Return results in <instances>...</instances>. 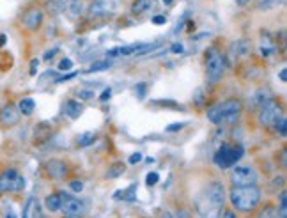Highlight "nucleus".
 I'll return each mask as SVG.
<instances>
[{"instance_id": "2eb2a0df", "label": "nucleus", "mask_w": 287, "mask_h": 218, "mask_svg": "<svg viewBox=\"0 0 287 218\" xmlns=\"http://www.w3.org/2000/svg\"><path fill=\"white\" fill-rule=\"evenodd\" d=\"M108 11H110V5L106 0H94L89 7V12L93 16H103V14H106Z\"/></svg>"}, {"instance_id": "6e6552de", "label": "nucleus", "mask_w": 287, "mask_h": 218, "mask_svg": "<svg viewBox=\"0 0 287 218\" xmlns=\"http://www.w3.org/2000/svg\"><path fill=\"white\" fill-rule=\"evenodd\" d=\"M204 197H206V202L209 204L207 210H218V208H223V201H225V188H223L222 183L213 181L207 185Z\"/></svg>"}, {"instance_id": "cd10ccee", "label": "nucleus", "mask_w": 287, "mask_h": 218, "mask_svg": "<svg viewBox=\"0 0 287 218\" xmlns=\"http://www.w3.org/2000/svg\"><path fill=\"white\" fill-rule=\"evenodd\" d=\"M71 68H73V61H71V59H62L61 64H59L61 71H69Z\"/></svg>"}, {"instance_id": "6ab92c4d", "label": "nucleus", "mask_w": 287, "mask_h": 218, "mask_svg": "<svg viewBox=\"0 0 287 218\" xmlns=\"http://www.w3.org/2000/svg\"><path fill=\"white\" fill-rule=\"evenodd\" d=\"M135 192H137V185H131L130 188H126V190L117 192V194H115V199H122V201H130V202H133L135 199H137Z\"/></svg>"}, {"instance_id": "7ed1b4c3", "label": "nucleus", "mask_w": 287, "mask_h": 218, "mask_svg": "<svg viewBox=\"0 0 287 218\" xmlns=\"http://www.w3.org/2000/svg\"><path fill=\"white\" fill-rule=\"evenodd\" d=\"M227 68V61H225V55L220 52L218 48H209L206 53V73H207V78L211 82H218L220 78L223 77Z\"/></svg>"}, {"instance_id": "ddd939ff", "label": "nucleus", "mask_w": 287, "mask_h": 218, "mask_svg": "<svg viewBox=\"0 0 287 218\" xmlns=\"http://www.w3.org/2000/svg\"><path fill=\"white\" fill-rule=\"evenodd\" d=\"M64 112H66L68 117L78 119L82 115V112H84V105H82L80 101H77V100H69V101H66Z\"/></svg>"}, {"instance_id": "f704fd0d", "label": "nucleus", "mask_w": 287, "mask_h": 218, "mask_svg": "<svg viewBox=\"0 0 287 218\" xmlns=\"http://www.w3.org/2000/svg\"><path fill=\"white\" fill-rule=\"evenodd\" d=\"M57 52H59V50H57V48H53V50H48V52L45 53V57H43V59H45V61H50V59H53V57L57 55Z\"/></svg>"}, {"instance_id": "0eeeda50", "label": "nucleus", "mask_w": 287, "mask_h": 218, "mask_svg": "<svg viewBox=\"0 0 287 218\" xmlns=\"http://www.w3.org/2000/svg\"><path fill=\"white\" fill-rule=\"evenodd\" d=\"M282 113V107L277 100L270 98L259 107V122L263 126H270L275 122V119Z\"/></svg>"}, {"instance_id": "c756f323", "label": "nucleus", "mask_w": 287, "mask_h": 218, "mask_svg": "<svg viewBox=\"0 0 287 218\" xmlns=\"http://www.w3.org/2000/svg\"><path fill=\"white\" fill-rule=\"evenodd\" d=\"M69 186H71V190H73V192H82V190H84V183H82V181H71V183H69Z\"/></svg>"}, {"instance_id": "f3484780", "label": "nucleus", "mask_w": 287, "mask_h": 218, "mask_svg": "<svg viewBox=\"0 0 287 218\" xmlns=\"http://www.w3.org/2000/svg\"><path fill=\"white\" fill-rule=\"evenodd\" d=\"M151 5H153V0H135L133 5H131V12L133 14H142L147 9H151Z\"/></svg>"}, {"instance_id": "4468645a", "label": "nucleus", "mask_w": 287, "mask_h": 218, "mask_svg": "<svg viewBox=\"0 0 287 218\" xmlns=\"http://www.w3.org/2000/svg\"><path fill=\"white\" fill-rule=\"evenodd\" d=\"M45 206H46V210L52 211V213H55V211L61 210V206H62V192H57V194L48 195V197L45 199Z\"/></svg>"}, {"instance_id": "dca6fc26", "label": "nucleus", "mask_w": 287, "mask_h": 218, "mask_svg": "<svg viewBox=\"0 0 287 218\" xmlns=\"http://www.w3.org/2000/svg\"><path fill=\"white\" fill-rule=\"evenodd\" d=\"M34 109H36V101H34L32 98H23V100L20 101V105H18V110H20L23 115H30V113L34 112Z\"/></svg>"}, {"instance_id": "aec40b11", "label": "nucleus", "mask_w": 287, "mask_h": 218, "mask_svg": "<svg viewBox=\"0 0 287 218\" xmlns=\"http://www.w3.org/2000/svg\"><path fill=\"white\" fill-rule=\"evenodd\" d=\"M112 68V61H108V59H105V61H96L93 66H91L89 69H87V73H97V71H106V69Z\"/></svg>"}, {"instance_id": "9d476101", "label": "nucleus", "mask_w": 287, "mask_h": 218, "mask_svg": "<svg viewBox=\"0 0 287 218\" xmlns=\"http://www.w3.org/2000/svg\"><path fill=\"white\" fill-rule=\"evenodd\" d=\"M61 210L64 211V215H68V217H78V215L84 213V202H80L78 199L71 197V195L62 194Z\"/></svg>"}, {"instance_id": "4c0bfd02", "label": "nucleus", "mask_w": 287, "mask_h": 218, "mask_svg": "<svg viewBox=\"0 0 287 218\" xmlns=\"http://www.w3.org/2000/svg\"><path fill=\"white\" fill-rule=\"evenodd\" d=\"M153 23L163 25V23H167V18H165V16H154V18H153Z\"/></svg>"}, {"instance_id": "ea45409f", "label": "nucleus", "mask_w": 287, "mask_h": 218, "mask_svg": "<svg viewBox=\"0 0 287 218\" xmlns=\"http://www.w3.org/2000/svg\"><path fill=\"white\" fill-rule=\"evenodd\" d=\"M280 162H282V167H287V153L286 151H282V160H280Z\"/></svg>"}, {"instance_id": "473e14b6", "label": "nucleus", "mask_w": 287, "mask_h": 218, "mask_svg": "<svg viewBox=\"0 0 287 218\" xmlns=\"http://www.w3.org/2000/svg\"><path fill=\"white\" fill-rule=\"evenodd\" d=\"M169 52H172V53H181V52H183V45H181V43H174V45L170 46Z\"/></svg>"}, {"instance_id": "37998d69", "label": "nucleus", "mask_w": 287, "mask_h": 218, "mask_svg": "<svg viewBox=\"0 0 287 218\" xmlns=\"http://www.w3.org/2000/svg\"><path fill=\"white\" fill-rule=\"evenodd\" d=\"M4 43H5V36H0V46L4 45Z\"/></svg>"}, {"instance_id": "f8f14e48", "label": "nucleus", "mask_w": 287, "mask_h": 218, "mask_svg": "<svg viewBox=\"0 0 287 218\" xmlns=\"http://www.w3.org/2000/svg\"><path fill=\"white\" fill-rule=\"evenodd\" d=\"M18 117H20V110L14 109L12 105H5L0 112V121L4 124H16Z\"/></svg>"}, {"instance_id": "423d86ee", "label": "nucleus", "mask_w": 287, "mask_h": 218, "mask_svg": "<svg viewBox=\"0 0 287 218\" xmlns=\"http://www.w3.org/2000/svg\"><path fill=\"white\" fill-rule=\"evenodd\" d=\"M232 185L234 186H247V185H255L259 176L255 172L254 167L250 165H238L232 169Z\"/></svg>"}, {"instance_id": "9b49d317", "label": "nucleus", "mask_w": 287, "mask_h": 218, "mask_svg": "<svg viewBox=\"0 0 287 218\" xmlns=\"http://www.w3.org/2000/svg\"><path fill=\"white\" fill-rule=\"evenodd\" d=\"M45 169L52 179H64L68 176V165L62 160H50V162H46Z\"/></svg>"}, {"instance_id": "e433bc0d", "label": "nucleus", "mask_w": 287, "mask_h": 218, "mask_svg": "<svg viewBox=\"0 0 287 218\" xmlns=\"http://www.w3.org/2000/svg\"><path fill=\"white\" fill-rule=\"evenodd\" d=\"M140 160H142L140 153H135V154H131V156H130V163H138Z\"/></svg>"}, {"instance_id": "f03ea898", "label": "nucleus", "mask_w": 287, "mask_h": 218, "mask_svg": "<svg viewBox=\"0 0 287 218\" xmlns=\"http://www.w3.org/2000/svg\"><path fill=\"white\" fill-rule=\"evenodd\" d=\"M231 202L239 211H245V213L254 211L261 202V190L255 185L234 186L231 190Z\"/></svg>"}, {"instance_id": "79ce46f5", "label": "nucleus", "mask_w": 287, "mask_h": 218, "mask_svg": "<svg viewBox=\"0 0 287 218\" xmlns=\"http://www.w3.org/2000/svg\"><path fill=\"white\" fill-rule=\"evenodd\" d=\"M236 2H238L239 5H245V4H247V2H248V0H236Z\"/></svg>"}, {"instance_id": "a211bd4d", "label": "nucleus", "mask_w": 287, "mask_h": 218, "mask_svg": "<svg viewBox=\"0 0 287 218\" xmlns=\"http://www.w3.org/2000/svg\"><path fill=\"white\" fill-rule=\"evenodd\" d=\"M37 208H39L37 201L34 197H30L23 210V217H39V210H37Z\"/></svg>"}, {"instance_id": "a878e982", "label": "nucleus", "mask_w": 287, "mask_h": 218, "mask_svg": "<svg viewBox=\"0 0 287 218\" xmlns=\"http://www.w3.org/2000/svg\"><path fill=\"white\" fill-rule=\"evenodd\" d=\"M287 215V192H280V217Z\"/></svg>"}, {"instance_id": "4be33fe9", "label": "nucleus", "mask_w": 287, "mask_h": 218, "mask_svg": "<svg viewBox=\"0 0 287 218\" xmlns=\"http://www.w3.org/2000/svg\"><path fill=\"white\" fill-rule=\"evenodd\" d=\"M273 124H275L277 131H279V133L282 135V137H286V133H287V121H286V115H282V113H280L279 117L275 119V122H273Z\"/></svg>"}, {"instance_id": "7c9ffc66", "label": "nucleus", "mask_w": 287, "mask_h": 218, "mask_svg": "<svg viewBox=\"0 0 287 218\" xmlns=\"http://www.w3.org/2000/svg\"><path fill=\"white\" fill-rule=\"evenodd\" d=\"M93 96H94L93 91H78V98L80 100H91Z\"/></svg>"}, {"instance_id": "5701e85b", "label": "nucleus", "mask_w": 287, "mask_h": 218, "mask_svg": "<svg viewBox=\"0 0 287 218\" xmlns=\"http://www.w3.org/2000/svg\"><path fill=\"white\" fill-rule=\"evenodd\" d=\"M68 9H71V14H73V16H78V14H82V11H84V4H82V0H69Z\"/></svg>"}, {"instance_id": "c9c22d12", "label": "nucleus", "mask_w": 287, "mask_h": 218, "mask_svg": "<svg viewBox=\"0 0 287 218\" xmlns=\"http://www.w3.org/2000/svg\"><path fill=\"white\" fill-rule=\"evenodd\" d=\"M110 96H112V89H110V87H108V89L103 91V94H101V96H99V100H101V101H106V100H110Z\"/></svg>"}, {"instance_id": "f257e3e1", "label": "nucleus", "mask_w": 287, "mask_h": 218, "mask_svg": "<svg viewBox=\"0 0 287 218\" xmlns=\"http://www.w3.org/2000/svg\"><path fill=\"white\" fill-rule=\"evenodd\" d=\"M243 110V105L239 100H227L223 103H216L211 109H207V119L214 124H222V122H227V124H232V122L238 121L239 113Z\"/></svg>"}, {"instance_id": "c85d7f7f", "label": "nucleus", "mask_w": 287, "mask_h": 218, "mask_svg": "<svg viewBox=\"0 0 287 218\" xmlns=\"http://www.w3.org/2000/svg\"><path fill=\"white\" fill-rule=\"evenodd\" d=\"M146 91H147V85L146 84H138L137 87H135V93L138 94V98H140V100H144V98H146Z\"/></svg>"}, {"instance_id": "1a4fd4ad", "label": "nucleus", "mask_w": 287, "mask_h": 218, "mask_svg": "<svg viewBox=\"0 0 287 218\" xmlns=\"http://www.w3.org/2000/svg\"><path fill=\"white\" fill-rule=\"evenodd\" d=\"M43 18H45L43 9L30 7L25 11L23 18H21V23H23V27L28 28V30H37V28L41 27V23H43Z\"/></svg>"}, {"instance_id": "a19ab883", "label": "nucleus", "mask_w": 287, "mask_h": 218, "mask_svg": "<svg viewBox=\"0 0 287 218\" xmlns=\"http://www.w3.org/2000/svg\"><path fill=\"white\" fill-rule=\"evenodd\" d=\"M223 217H227V218H234L236 217V213H232V211H223Z\"/></svg>"}, {"instance_id": "b1692460", "label": "nucleus", "mask_w": 287, "mask_h": 218, "mask_svg": "<svg viewBox=\"0 0 287 218\" xmlns=\"http://www.w3.org/2000/svg\"><path fill=\"white\" fill-rule=\"evenodd\" d=\"M126 170V165L124 163H113L112 167H110L108 170V178H119V176H122Z\"/></svg>"}, {"instance_id": "393cba45", "label": "nucleus", "mask_w": 287, "mask_h": 218, "mask_svg": "<svg viewBox=\"0 0 287 218\" xmlns=\"http://www.w3.org/2000/svg\"><path fill=\"white\" fill-rule=\"evenodd\" d=\"M94 140H96V135L91 133V131H87V133H84L80 138H78V144H80V145H89V144H93Z\"/></svg>"}, {"instance_id": "72a5a7b5", "label": "nucleus", "mask_w": 287, "mask_h": 218, "mask_svg": "<svg viewBox=\"0 0 287 218\" xmlns=\"http://www.w3.org/2000/svg\"><path fill=\"white\" fill-rule=\"evenodd\" d=\"M37 68H39V61H37V59H34V61L30 62V75H36Z\"/></svg>"}, {"instance_id": "bb28decb", "label": "nucleus", "mask_w": 287, "mask_h": 218, "mask_svg": "<svg viewBox=\"0 0 287 218\" xmlns=\"http://www.w3.org/2000/svg\"><path fill=\"white\" fill-rule=\"evenodd\" d=\"M158 179H160V176H158V172H149L146 178V183L147 186H154L158 183Z\"/></svg>"}, {"instance_id": "58836bf2", "label": "nucleus", "mask_w": 287, "mask_h": 218, "mask_svg": "<svg viewBox=\"0 0 287 218\" xmlns=\"http://www.w3.org/2000/svg\"><path fill=\"white\" fill-rule=\"evenodd\" d=\"M280 80L282 82H287V69L284 68L282 71H280Z\"/></svg>"}, {"instance_id": "412c9836", "label": "nucleus", "mask_w": 287, "mask_h": 218, "mask_svg": "<svg viewBox=\"0 0 287 218\" xmlns=\"http://www.w3.org/2000/svg\"><path fill=\"white\" fill-rule=\"evenodd\" d=\"M247 50H248V41H238V43L232 45L231 52H232V55L238 57V55H245Z\"/></svg>"}, {"instance_id": "39448f33", "label": "nucleus", "mask_w": 287, "mask_h": 218, "mask_svg": "<svg viewBox=\"0 0 287 218\" xmlns=\"http://www.w3.org/2000/svg\"><path fill=\"white\" fill-rule=\"evenodd\" d=\"M25 188L23 176L18 174L16 169H7L0 174V194H7V192H20Z\"/></svg>"}, {"instance_id": "20e7f679", "label": "nucleus", "mask_w": 287, "mask_h": 218, "mask_svg": "<svg viewBox=\"0 0 287 218\" xmlns=\"http://www.w3.org/2000/svg\"><path fill=\"white\" fill-rule=\"evenodd\" d=\"M245 154V149L241 145H231V144H222L220 149L214 153V163L220 167V169H229L236 162H239Z\"/></svg>"}, {"instance_id": "2f4dec72", "label": "nucleus", "mask_w": 287, "mask_h": 218, "mask_svg": "<svg viewBox=\"0 0 287 218\" xmlns=\"http://www.w3.org/2000/svg\"><path fill=\"white\" fill-rule=\"evenodd\" d=\"M185 128V122H176V124H170V126H167V131H179V129H183Z\"/></svg>"}]
</instances>
